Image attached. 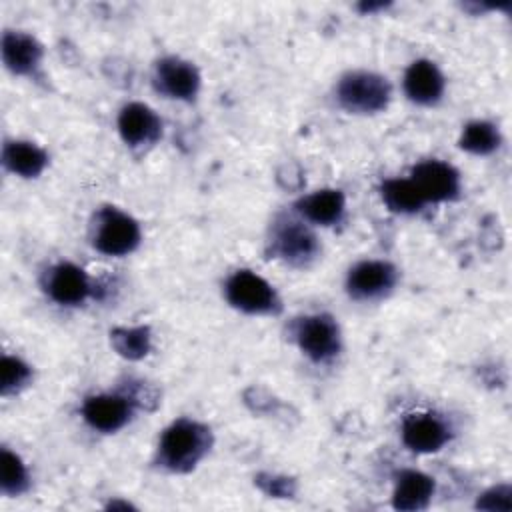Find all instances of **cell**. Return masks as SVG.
Masks as SVG:
<instances>
[{
	"mask_svg": "<svg viewBox=\"0 0 512 512\" xmlns=\"http://www.w3.org/2000/svg\"><path fill=\"white\" fill-rule=\"evenodd\" d=\"M212 432L198 420L178 418L160 436L158 464L170 472H190L210 450Z\"/></svg>",
	"mask_w": 512,
	"mask_h": 512,
	"instance_id": "obj_1",
	"label": "cell"
},
{
	"mask_svg": "<svg viewBox=\"0 0 512 512\" xmlns=\"http://www.w3.org/2000/svg\"><path fill=\"white\" fill-rule=\"evenodd\" d=\"M392 96L386 76L370 70L346 72L336 84V100L350 114L382 112Z\"/></svg>",
	"mask_w": 512,
	"mask_h": 512,
	"instance_id": "obj_2",
	"label": "cell"
},
{
	"mask_svg": "<svg viewBox=\"0 0 512 512\" xmlns=\"http://www.w3.org/2000/svg\"><path fill=\"white\" fill-rule=\"evenodd\" d=\"M272 254L290 266L310 264L318 252L320 244L312 228L302 218L278 216L270 230Z\"/></svg>",
	"mask_w": 512,
	"mask_h": 512,
	"instance_id": "obj_3",
	"label": "cell"
},
{
	"mask_svg": "<svg viewBox=\"0 0 512 512\" xmlns=\"http://www.w3.org/2000/svg\"><path fill=\"white\" fill-rule=\"evenodd\" d=\"M140 224L126 212L106 206L98 210L94 220L92 244L106 256H126L140 244Z\"/></svg>",
	"mask_w": 512,
	"mask_h": 512,
	"instance_id": "obj_4",
	"label": "cell"
},
{
	"mask_svg": "<svg viewBox=\"0 0 512 512\" xmlns=\"http://www.w3.org/2000/svg\"><path fill=\"white\" fill-rule=\"evenodd\" d=\"M230 306L246 314H272L280 308V300L270 282L252 270H236L224 286Z\"/></svg>",
	"mask_w": 512,
	"mask_h": 512,
	"instance_id": "obj_5",
	"label": "cell"
},
{
	"mask_svg": "<svg viewBox=\"0 0 512 512\" xmlns=\"http://www.w3.org/2000/svg\"><path fill=\"white\" fill-rule=\"evenodd\" d=\"M294 340L314 362H328L340 352V328L328 314H308L294 322Z\"/></svg>",
	"mask_w": 512,
	"mask_h": 512,
	"instance_id": "obj_6",
	"label": "cell"
},
{
	"mask_svg": "<svg viewBox=\"0 0 512 512\" xmlns=\"http://www.w3.org/2000/svg\"><path fill=\"white\" fill-rule=\"evenodd\" d=\"M398 270L386 260L356 262L346 276V292L354 300H378L394 290Z\"/></svg>",
	"mask_w": 512,
	"mask_h": 512,
	"instance_id": "obj_7",
	"label": "cell"
},
{
	"mask_svg": "<svg viewBox=\"0 0 512 512\" xmlns=\"http://www.w3.org/2000/svg\"><path fill=\"white\" fill-rule=\"evenodd\" d=\"M410 180L414 182L426 204L454 200L460 192V174L454 166L442 160L418 162L410 172Z\"/></svg>",
	"mask_w": 512,
	"mask_h": 512,
	"instance_id": "obj_8",
	"label": "cell"
},
{
	"mask_svg": "<svg viewBox=\"0 0 512 512\" xmlns=\"http://www.w3.org/2000/svg\"><path fill=\"white\" fill-rule=\"evenodd\" d=\"M450 440V426L434 412H416L402 422V442L418 454L442 450Z\"/></svg>",
	"mask_w": 512,
	"mask_h": 512,
	"instance_id": "obj_9",
	"label": "cell"
},
{
	"mask_svg": "<svg viewBox=\"0 0 512 512\" xmlns=\"http://www.w3.org/2000/svg\"><path fill=\"white\" fill-rule=\"evenodd\" d=\"M154 86L168 98L192 100L200 90V72L188 60L166 56L154 66Z\"/></svg>",
	"mask_w": 512,
	"mask_h": 512,
	"instance_id": "obj_10",
	"label": "cell"
},
{
	"mask_svg": "<svg viewBox=\"0 0 512 512\" xmlns=\"http://www.w3.org/2000/svg\"><path fill=\"white\" fill-rule=\"evenodd\" d=\"M132 404L134 400L126 394H94L84 400L82 418L90 428L110 434L126 426L132 416Z\"/></svg>",
	"mask_w": 512,
	"mask_h": 512,
	"instance_id": "obj_11",
	"label": "cell"
},
{
	"mask_svg": "<svg viewBox=\"0 0 512 512\" xmlns=\"http://www.w3.org/2000/svg\"><path fill=\"white\" fill-rule=\"evenodd\" d=\"M118 132L128 146L142 148L154 144L162 136V122L150 106L130 102L118 114Z\"/></svg>",
	"mask_w": 512,
	"mask_h": 512,
	"instance_id": "obj_12",
	"label": "cell"
},
{
	"mask_svg": "<svg viewBox=\"0 0 512 512\" xmlns=\"http://www.w3.org/2000/svg\"><path fill=\"white\" fill-rule=\"evenodd\" d=\"M44 286L48 296L62 306H76L84 302L92 288L88 274L72 262H60L52 266L46 274Z\"/></svg>",
	"mask_w": 512,
	"mask_h": 512,
	"instance_id": "obj_13",
	"label": "cell"
},
{
	"mask_svg": "<svg viewBox=\"0 0 512 512\" xmlns=\"http://www.w3.org/2000/svg\"><path fill=\"white\" fill-rule=\"evenodd\" d=\"M444 88H446L444 74L432 60H426V58L414 60L404 72V92L408 100L420 106L436 104L442 98Z\"/></svg>",
	"mask_w": 512,
	"mask_h": 512,
	"instance_id": "obj_14",
	"label": "cell"
},
{
	"mask_svg": "<svg viewBox=\"0 0 512 512\" xmlns=\"http://www.w3.org/2000/svg\"><path fill=\"white\" fill-rule=\"evenodd\" d=\"M2 60L14 74H32L42 60V46L26 32L6 30L2 36Z\"/></svg>",
	"mask_w": 512,
	"mask_h": 512,
	"instance_id": "obj_15",
	"label": "cell"
},
{
	"mask_svg": "<svg viewBox=\"0 0 512 512\" xmlns=\"http://www.w3.org/2000/svg\"><path fill=\"white\" fill-rule=\"evenodd\" d=\"M434 496V478L420 470H402L394 482L392 504L396 510H424Z\"/></svg>",
	"mask_w": 512,
	"mask_h": 512,
	"instance_id": "obj_16",
	"label": "cell"
},
{
	"mask_svg": "<svg viewBox=\"0 0 512 512\" xmlns=\"http://www.w3.org/2000/svg\"><path fill=\"white\" fill-rule=\"evenodd\" d=\"M346 210V198L336 188H322L316 190L296 202V212L302 220L318 224V226H332L336 224Z\"/></svg>",
	"mask_w": 512,
	"mask_h": 512,
	"instance_id": "obj_17",
	"label": "cell"
},
{
	"mask_svg": "<svg viewBox=\"0 0 512 512\" xmlns=\"http://www.w3.org/2000/svg\"><path fill=\"white\" fill-rule=\"evenodd\" d=\"M2 164L12 174H18L22 178H36L44 172L48 164V154L34 142L8 140L2 148Z\"/></svg>",
	"mask_w": 512,
	"mask_h": 512,
	"instance_id": "obj_18",
	"label": "cell"
},
{
	"mask_svg": "<svg viewBox=\"0 0 512 512\" xmlns=\"http://www.w3.org/2000/svg\"><path fill=\"white\" fill-rule=\"evenodd\" d=\"M380 196L386 208L396 214H416L426 206L422 194L410 178L384 180L380 186Z\"/></svg>",
	"mask_w": 512,
	"mask_h": 512,
	"instance_id": "obj_19",
	"label": "cell"
},
{
	"mask_svg": "<svg viewBox=\"0 0 512 512\" xmlns=\"http://www.w3.org/2000/svg\"><path fill=\"white\" fill-rule=\"evenodd\" d=\"M498 126L488 120H472L462 128L458 146L470 154L486 156L492 154L500 146Z\"/></svg>",
	"mask_w": 512,
	"mask_h": 512,
	"instance_id": "obj_20",
	"label": "cell"
},
{
	"mask_svg": "<svg viewBox=\"0 0 512 512\" xmlns=\"http://www.w3.org/2000/svg\"><path fill=\"white\" fill-rule=\"evenodd\" d=\"M112 348L128 358V360H140L150 352L152 336L146 326H132V328H114L110 332Z\"/></svg>",
	"mask_w": 512,
	"mask_h": 512,
	"instance_id": "obj_21",
	"label": "cell"
},
{
	"mask_svg": "<svg viewBox=\"0 0 512 512\" xmlns=\"http://www.w3.org/2000/svg\"><path fill=\"white\" fill-rule=\"evenodd\" d=\"M28 468L22 462V458L18 454H14L8 448H2V492L8 496H18L22 492L28 490Z\"/></svg>",
	"mask_w": 512,
	"mask_h": 512,
	"instance_id": "obj_22",
	"label": "cell"
},
{
	"mask_svg": "<svg viewBox=\"0 0 512 512\" xmlns=\"http://www.w3.org/2000/svg\"><path fill=\"white\" fill-rule=\"evenodd\" d=\"M30 378H32V370L26 362H22L16 356L2 358V394L4 396L24 388L30 382Z\"/></svg>",
	"mask_w": 512,
	"mask_h": 512,
	"instance_id": "obj_23",
	"label": "cell"
},
{
	"mask_svg": "<svg viewBox=\"0 0 512 512\" xmlns=\"http://www.w3.org/2000/svg\"><path fill=\"white\" fill-rule=\"evenodd\" d=\"M478 508L482 510H490V512H508L512 510V490L508 484H502V486H494L490 490H486L478 502H476Z\"/></svg>",
	"mask_w": 512,
	"mask_h": 512,
	"instance_id": "obj_24",
	"label": "cell"
}]
</instances>
